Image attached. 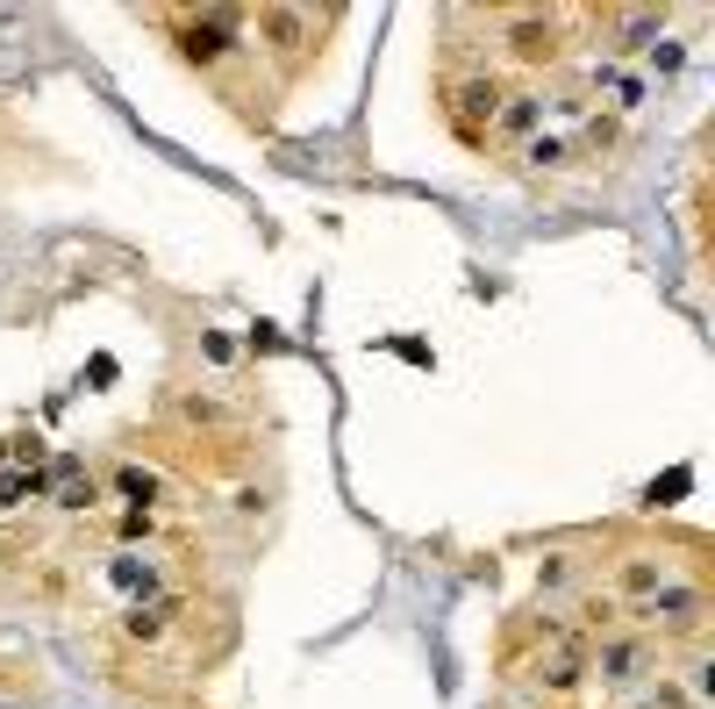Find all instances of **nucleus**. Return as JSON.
Here are the masks:
<instances>
[{
    "instance_id": "obj_1",
    "label": "nucleus",
    "mask_w": 715,
    "mask_h": 709,
    "mask_svg": "<svg viewBox=\"0 0 715 709\" xmlns=\"http://www.w3.org/2000/svg\"><path fill=\"white\" fill-rule=\"evenodd\" d=\"M501 101H508V80H501V72L486 65V58H473V65H444V72H437V108H444L451 137H459L465 150H486Z\"/></svg>"
},
{
    "instance_id": "obj_2",
    "label": "nucleus",
    "mask_w": 715,
    "mask_h": 709,
    "mask_svg": "<svg viewBox=\"0 0 715 709\" xmlns=\"http://www.w3.org/2000/svg\"><path fill=\"white\" fill-rule=\"evenodd\" d=\"M243 14L251 8H165L158 22L172 29V51L187 58V65H201V72H222L230 58H243Z\"/></svg>"
},
{
    "instance_id": "obj_3",
    "label": "nucleus",
    "mask_w": 715,
    "mask_h": 709,
    "mask_svg": "<svg viewBox=\"0 0 715 709\" xmlns=\"http://www.w3.org/2000/svg\"><path fill=\"white\" fill-rule=\"evenodd\" d=\"M572 8H494V29H501V58L523 72H544L572 51Z\"/></svg>"
},
{
    "instance_id": "obj_4",
    "label": "nucleus",
    "mask_w": 715,
    "mask_h": 709,
    "mask_svg": "<svg viewBox=\"0 0 715 709\" xmlns=\"http://www.w3.org/2000/svg\"><path fill=\"white\" fill-rule=\"evenodd\" d=\"M337 22V14H315V8H257L243 14V29H257V51L280 65V80H301V72L315 65V51H323V29Z\"/></svg>"
},
{
    "instance_id": "obj_5",
    "label": "nucleus",
    "mask_w": 715,
    "mask_h": 709,
    "mask_svg": "<svg viewBox=\"0 0 715 709\" xmlns=\"http://www.w3.org/2000/svg\"><path fill=\"white\" fill-rule=\"evenodd\" d=\"M587 674H601L608 688H644L659 674V638L644 630H608V638H587Z\"/></svg>"
},
{
    "instance_id": "obj_6",
    "label": "nucleus",
    "mask_w": 715,
    "mask_h": 709,
    "mask_svg": "<svg viewBox=\"0 0 715 709\" xmlns=\"http://www.w3.org/2000/svg\"><path fill=\"white\" fill-rule=\"evenodd\" d=\"M523 674L537 688H551V696H572V688L587 681V645L572 638L566 624H537V653L523 659Z\"/></svg>"
},
{
    "instance_id": "obj_7",
    "label": "nucleus",
    "mask_w": 715,
    "mask_h": 709,
    "mask_svg": "<svg viewBox=\"0 0 715 709\" xmlns=\"http://www.w3.org/2000/svg\"><path fill=\"white\" fill-rule=\"evenodd\" d=\"M537 123H544V94H537V86H508V101H501L494 137H486V144H529V137H537Z\"/></svg>"
},
{
    "instance_id": "obj_8",
    "label": "nucleus",
    "mask_w": 715,
    "mask_h": 709,
    "mask_svg": "<svg viewBox=\"0 0 715 709\" xmlns=\"http://www.w3.org/2000/svg\"><path fill=\"white\" fill-rule=\"evenodd\" d=\"M43 488H51L57 509H94L101 502V480L86 473L80 459H43Z\"/></svg>"
},
{
    "instance_id": "obj_9",
    "label": "nucleus",
    "mask_w": 715,
    "mask_h": 709,
    "mask_svg": "<svg viewBox=\"0 0 715 709\" xmlns=\"http://www.w3.org/2000/svg\"><path fill=\"white\" fill-rule=\"evenodd\" d=\"M172 616H179V595H150V602H129L122 630H129L136 645H150V638H165V630H172Z\"/></svg>"
},
{
    "instance_id": "obj_10",
    "label": "nucleus",
    "mask_w": 715,
    "mask_h": 709,
    "mask_svg": "<svg viewBox=\"0 0 715 709\" xmlns=\"http://www.w3.org/2000/svg\"><path fill=\"white\" fill-rule=\"evenodd\" d=\"M115 494H122L129 509H144V517H150V509L165 502V473H150V466H122V473H115Z\"/></svg>"
},
{
    "instance_id": "obj_11",
    "label": "nucleus",
    "mask_w": 715,
    "mask_h": 709,
    "mask_svg": "<svg viewBox=\"0 0 715 709\" xmlns=\"http://www.w3.org/2000/svg\"><path fill=\"white\" fill-rule=\"evenodd\" d=\"M108 581H115V587H129V602H150V595H158V566L129 560V552H122V560L108 566Z\"/></svg>"
},
{
    "instance_id": "obj_12",
    "label": "nucleus",
    "mask_w": 715,
    "mask_h": 709,
    "mask_svg": "<svg viewBox=\"0 0 715 709\" xmlns=\"http://www.w3.org/2000/svg\"><path fill=\"white\" fill-rule=\"evenodd\" d=\"M36 494H51V488H43V466H36V473L0 466V509H22V502H36Z\"/></svg>"
},
{
    "instance_id": "obj_13",
    "label": "nucleus",
    "mask_w": 715,
    "mask_h": 709,
    "mask_svg": "<svg viewBox=\"0 0 715 709\" xmlns=\"http://www.w3.org/2000/svg\"><path fill=\"white\" fill-rule=\"evenodd\" d=\"M659 29H665V14H630L622 22V51H659Z\"/></svg>"
},
{
    "instance_id": "obj_14",
    "label": "nucleus",
    "mask_w": 715,
    "mask_h": 709,
    "mask_svg": "<svg viewBox=\"0 0 715 709\" xmlns=\"http://www.w3.org/2000/svg\"><path fill=\"white\" fill-rule=\"evenodd\" d=\"M523 158L544 173V165H566V158H572V144H566V137H551V129H537V137L523 144Z\"/></svg>"
},
{
    "instance_id": "obj_15",
    "label": "nucleus",
    "mask_w": 715,
    "mask_h": 709,
    "mask_svg": "<svg viewBox=\"0 0 715 709\" xmlns=\"http://www.w3.org/2000/svg\"><path fill=\"white\" fill-rule=\"evenodd\" d=\"M630 709H687L680 696H644V702H630Z\"/></svg>"
},
{
    "instance_id": "obj_16",
    "label": "nucleus",
    "mask_w": 715,
    "mask_h": 709,
    "mask_svg": "<svg viewBox=\"0 0 715 709\" xmlns=\"http://www.w3.org/2000/svg\"><path fill=\"white\" fill-rule=\"evenodd\" d=\"M0 466H8V445H0Z\"/></svg>"
},
{
    "instance_id": "obj_17",
    "label": "nucleus",
    "mask_w": 715,
    "mask_h": 709,
    "mask_svg": "<svg viewBox=\"0 0 715 709\" xmlns=\"http://www.w3.org/2000/svg\"><path fill=\"white\" fill-rule=\"evenodd\" d=\"M0 560H8V545H0Z\"/></svg>"
}]
</instances>
